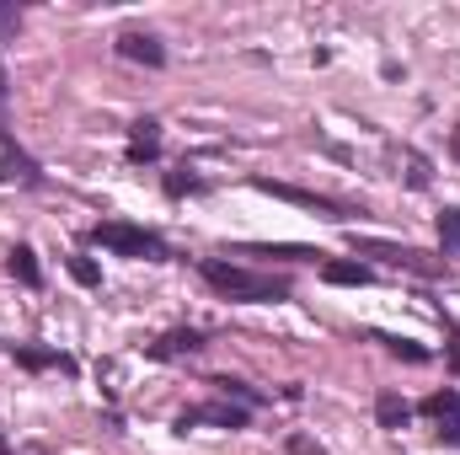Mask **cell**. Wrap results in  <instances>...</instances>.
Segmentation results:
<instances>
[{
	"label": "cell",
	"mask_w": 460,
	"mask_h": 455,
	"mask_svg": "<svg viewBox=\"0 0 460 455\" xmlns=\"http://www.w3.org/2000/svg\"><path fill=\"white\" fill-rule=\"evenodd\" d=\"M199 273H204L226 300H235V306H262V300H284V295H289V279L252 273V268H235V263H220V257H209Z\"/></svg>",
	"instance_id": "1"
},
{
	"label": "cell",
	"mask_w": 460,
	"mask_h": 455,
	"mask_svg": "<svg viewBox=\"0 0 460 455\" xmlns=\"http://www.w3.org/2000/svg\"><path fill=\"white\" fill-rule=\"evenodd\" d=\"M92 241H97V246H108V252H118V257H150V263H161V257H166V241H161L155 230L123 226V220H102V226L92 230Z\"/></svg>",
	"instance_id": "2"
},
{
	"label": "cell",
	"mask_w": 460,
	"mask_h": 455,
	"mask_svg": "<svg viewBox=\"0 0 460 455\" xmlns=\"http://www.w3.org/2000/svg\"><path fill=\"white\" fill-rule=\"evenodd\" d=\"M353 252H364V257H385V263H396V268H407V273H423V279L445 273V263L429 257V252H418V246H391V241H358V236H353Z\"/></svg>",
	"instance_id": "3"
},
{
	"label": "cell",
	"mask_w": 460,
	"mask_h": 455,
	"mask_svg": "<svg viewBox=\"0 0 460 455\" xmlns=\"http://www.w3.org/2000/svg\"><path fill=\"white\" fill-rule=\"evenodd\" d=\"M257 188L273 193V199H289V204H300V210H316V215H327V220H348V210L338 199H322V193H311V188H289V183H268V177H257Z\"/></svg>",
	"instance_id": "4"
},
{
	"label": "cell",
	"mask_w": 460,
	"mask_h": 455,
	"mask_svg": "<svg viewBox=\"0 0 460 455\" xmlns=\"http://www.w3.org/2000/svg\"><path fill=\"white\" fill-rule=\"evenodd\" d=\"M199 424H215V429H246V407H230V402H204V407H188L177 418V434L199 429Z\"/></svg>",
	"instance_id": "5"
},
{
	"label": "cell",
	"mask_w": 460,
	"mask_h": 455,
	"mask_svg": "<svg viewBox=\"0 0 460 455\" xmlns=\"http://www.w3.org/2000/svg\"><path fill=\"white\" fill-rule=\"evenodd\" d=\"M423 413L439 424V440H445L450 451H460V391H450V386H445V391H434V397L423 402Z\"/></svg>",
	"instance_id": "6"
},
{
	"label": "cell",
	"mask_w": 460,
	"mask_h": 455,
	"mask_svg": "<svg viewBox=\"0 0 460 455\" xmlns=\"http://www.w3.org/2000/svg\"><path fill=\"white\" fill-rule=\"evenodd\" d=\"M118 54H123V59H134V65H150V70H161V65H166V49H161L150 32H123V38H118Z\"/></svg>",
	"instance_id": "7"
},
{
	"label": "cell",
	"mask_w": 460,
	"mask_h": 455,
	"mask_svg": "<svg viewBox=\"0 0 460 455\" xmlns=\"http://www.w3.org/2000/svg\"><path fill=\"white\" fill-rule=\"evenodd\" d=\"M155 156H161V123H155V118H139V123L128 129V161L145 166V161H155Z\"/></svg>",
	"instance_id": "8"
},
{
	"label": "cell",
	"mask_w": 460,
	"mask_h": 455,
	"mask_svg": "<svg viewBox=\"0 0 460 455\" xmlns=\"http://www.w3.org/2000/svg\"><path fill=\"white\" fill-rule=\"evenodd\" d=\"M11 353H16L22 370H59V375H75V359L59 353V348H32V343H22V348H11Z\"/></svg>",
	"instance_id": "9"
},
{
	"label": "cell",
	"mask_w": 460,
	"mask_h": 455,
	"mask_svg": "<svg viewBox=\"0 0 460 455\" xmlns=\"http://www.w3.org/2000/svg\"><path fill=\"white\" fill-rule=\"evenodd\" d=\"M193 348H204V333L172 327V333H161V338L150 343V359H177V353H193Z\"/></svg>",
	"instance_id": "10"
},
{
	"label": "cell",
	"mask_w": 460,
	"mask_h": 455,
	"mask_svg": "<svg viewBox=\"0 0 460 455\" xmlns=\"http://www.w3.org/2000/svg\"><path fill=\"white\" fill-rule=\"evenodd\" d=\"M322 279H327V284H343V290H364L375 273H369L364 263H343V257H332V263H322Z\"/></svg>",
	"instance_id": "11"
},
{
	"label": "cell",
	"mask_w": 460,
	"mask_h": 455,
	"mask_svg": "<svg viewBox=\"0 0 460 455\" xmlns=\"http://www.w3.org/2000/svg\"><path fill=\"white\" fill-rule=\"evenodd\" d=\"M5 268H11V279H16V284H27V290H38V284H43V273H38V252H32V246H11Z\"/></svg>",
	"instance_id": "12"
},
{
	"label": "cell",
	"mask_w": 460,
	"mask_h": 455,
	"mask_svg": "<svg viewBox=\"0 0 460 455\" xmlns=\"http://www.w3.org/2000/svg\"><path fill=\"white\" fill-rule=\"evenodd\" d=\"M375 418H380V429H402V424L412 418V407H407L396 391H380V397H375Z\"/></svg>",
	"instance_id": "13"
},
{
	"label": "cell",
	"mask_w": 460,
	"mask_h": 455,
	"mask_svg": "<svg viewBox=\"0 0 460 455\" xmlns=\"http://www.w3.org/2000/svg\"><path fill=\"white\" fill-rule=\"evenodd\" d=\"M439 246H445V252H460V204H450V210L439 215Z\"/></svg>",
	"instance_id": "14"
},
{
	"label": "cell",
	"mask_w": 460,
	"mask_h": 455,
	"mask_svg": "<svg viewBox=\"0 0 460 455\" xmlns=\"http://www.w3.org/2000/svg\"><path fill=\"white\" fill-rule=\"evenodd\" d=\"M70 279H75V284H86V290H97V284H102V273H97V263H92V257H70Z\"/></svg>",
	"instance_id": "15"
},
{
	"label": "cell",
	"mask_w": 460,
	"mask_h": 455,
	"mask_svg": "<svg viewBox=\"0 0 460 455\" xmlns=\"http://www.w3.org/2000/svg\"><path fill=\"white\" fill-rule=\"evenodd\" d=\"M252 257H327V252H311V246H246Z\"/></svg>",
	"instance_id": "16"
},
{
	"label": "cell",
	"mask_w": 460,
	"mask_h": 455,
	"mask_svg": "<svg viewBox=\"0 0 460 455\" xmlns=\"http://www.w3.org/2000/svg\"><path fill=\"white\" fill-rule=\"evenodd\" d=\"M215 386H220V391H226V397H241V407H257V402H262V397H257V391H252V386H241V380H230V375H220V380H215Z\"/></svg>",
	"instance_id": "17"
},
{
	"label": "cell",
	"mask_w": 460,
	"mask_h": 455,
	"mask_svg": "<svg viewBox=\"0 0 460 455\" xmlns=\"http://www.w3.org/2000/svg\"><path fill=\"white\" fill-rule=\"evenodd\" d=\"M380 343H385L391 353H402V359H412V364H423V359H429V348H418V343H407V338H385V333H380Z\"/></svg>",
	"instance_id": "18"
},
{
	"label": "cell",
	"mask_w": 460,
	"mask_h": 455,
	"mask_svg": "<svg viewBox=\"0 0 460 455\" xmlns=\"http://www.w3.org/2000/svg\"><path fill=\"white\" fill-rule=\"evenodd\" d=\"M199 188H204L199 177H166V193H172V199H182V193H199Z\"/></svg>",
	"instance_id": "19"
},
{
	"label": "cell",
	"mask_w": 460,
	"mask_h": 455,
	"mask_svg": "<svg viewBox=\"0 0 460 455\" xmlns=\"http://www.w3.org/2000/svg\"><path fill=\"white\" fill-rule=\"evenodd\" d=\"M450 156L460 161V123H456V134H450Z\"/></svg>",
	"instance_id": "20"
},
{
	"label": "cell",
	"mask_w": 460,
	"mask_h": 455,
	"mask_svg": "<svg viewBox=\"0 0 460 455\" xmlns=\"http://www.w3.org/2000/svg\"><path fill=\"white\" fill-rule=\"evenodd\" d=\"M450 364L460 370V333H456V343H450Z\"/></svg>",
	"instance_id": "21"
},
{
	"label": "cell",
	"mask_w": 460,
	"mask_h": 455,
	"mask_svg": "<svg viewBox=\"0 0 460 455\" xmlns=\"http://www.w3.org/2000/svg\"><path fill=\"white\" fill-rule=\"evenodd\" d=\"M0 455H11V451H5V440H0Z\"/></svg>",
	"instance_id": "22"
}]
</instances>
